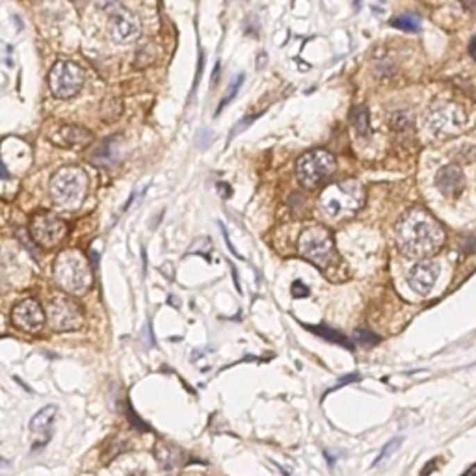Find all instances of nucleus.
<instances>
[{
    "label": "nucleus",
    "mask_w": 476,
    "mask_h": 476,
    "mask_svg": "<svg viewBox=\"0 0 476 476\" xmlns=\"http://www.w3.org/2000/svg\"><path fill=\"white\" fill-rule=\"evenodd\" d=\"M396 238L404 255L426 258L443 246L445 231L425 208H411L396 227Z\"/></svg>",
    "instance_id": "nucleus-1"
},
{
    "label": "nucleus",
    "mask_w": 476,
    "mask_h": 476,
    "mask_svg": "<svg viewBox=\"0 0 476 476\" xmlns=\"http://www.w3.org/2000/svg\"><path fill=\"white\" fill-rule=\"evenodd\" d=\"M52 276L58 287L73 296L86 294L93 285L92 264L88 263L86 255L76 249H65L58 255L52 266Z\"/></svg>",
    "instance_id": "nucleus-2"
},
{
    "label": "nucleus",
    "mask_w": 476,
    "mask_h": 476,
    "mask_svg": "<svg viewBox=\"0 0 476 476\" xmlns=\"http://www.w3.org/2000/svg\"><path fill=\"white\" fill-rule=\"evenodd\" d=\"M365 205V188L359 181H343L329 184L320 195V207L327 218H346L361 211Z\"/></svg>",
    "instance_id": "nucleus-3"
},
{
    "label": "nucleus",
    "mask_w": 476,
    "mask_h": 476,
    "mask_svg": "<svg viewBox=\"0 0 476 476\" xmlns=\"http://www.w3.org/2000/svg\"><path fill=\"white\" fill-rule=\"evenodd\" d=\"M52 203L65 211H75L84 203L88 194V175L79 166H65L51 179Z\"/></svg>",
    "instance_id": "nucleus-4"
},
{
    "label": "nucleus",
    "mask_w": 476,
    "mask_h": 476,
    "mask_svg": "<svg viewBox=\"0 0 476 476\" xmlns=\"http://www.w3.org/2000/svg\"><path fill=\"white\" fill-rule=\"evenodd\" d=\"M298 252L302 257L322 270H327V266H331L337 258V249H335L331 233L322 225L307 227L302 233L298 240Z\"/></svg>",
    "instance_id": "nucleus-5"
},
{
    "label": "nucleus",
    "mask_w": 476,
    "mask_h": 476,
    "mask_svg": "<svg viewBox=\"0 0 476 476\" xmlns=\"http://www.w3.org/2000/svg\"><path fill=\"white\" fill-rule=\"evenodd\" d=\"M335 158L331 153H327L324 149H313L307 151L305 155H302L296 162V177H298L299 184L305 188H316L318 184L327 179L335 172Z\"/></svg>",
    "instance_id": "nucleus-6"
},
{
    "label": "nucleus",
    "mask_w": 476,
    "mask_h": 476,
    "mask_svg": "<svg viewBox=\"0 0 476 476\" xmlns=\"http://www.w3.org/2000/svg\"><path fill=\"white\" fill-rule=\"evenodd\" d=\"M84 86V71L71 60H58L49 73V88L56 99H71Z\"/></svg>",
    "instance_id": "nucleus-7"
},
{
    "label": "nucleus",
    "mask_w": 476,
    "mask_h": 476,
    "mask_svg": "<svg viewBox=\"0 0 476 476\" xmlns=\"http://www.w3.org/2000/svg\"><path fill=\"white\" fill-rule=\"evenodd\" d=\"M47 322L54 331H76L84 326V313L73 298L54 296L47 305Z\"/></svg>",
    "instance_id": "nucleus-8"
},
{
    "label": "nucleus",
    "mask_w": 476,
    "mask_h": 476,
    "mask_svg": "<svg viewBox=\"0 0 476 476\" xmlns=\"http://www.w3.org/2000/svg\"><path fill=\"white\" fill-rule=\"evenodd\" d=\"M67 233H69L67 224L60 216L49 213V211H41L30 220V235H32L35 244H40L45 249L56 247L67 236Z\"/></svg>",
    "instance_id": "nucleus-9"
},
{
    "label": "nucleus",
    "mask_w": 476,
    "mask_h": 476,
    "mask_svg": "<svg viewBox=\"0 0 476 476\" xmlns=\"http://www.w3.org/2000/svg\"><path fill=\"white\" fill-rule=\"evenodd\" d=\"M110 15V34L114 38V41L126 45L136 41L142 34V23L136 13H132L131 10L121 8L120 4L108 13Z\"/></svg>",
    "instance_id": "nucleus-10"
},
{
    "label": "nucleus",
    "mask_w": 476,
    "mask_h": 476,
    "mask_svg": "<svg viewBox=\"0 0 476 476\" xmlns=\"http://www.w3.org/2000/svg\"><path fill=\"white\" fill-rule=\"evenodd\" d=\"M13 326L24 333H38L45 326L47 313L34 298H26L19 302L12 309Z\"/></svg>",
    "instance_id": "nucleus-11"
},
{
    "label": "nucleus",
    "mask_w": 476,
    "mask_h": 476,
    "mask_svg": "<svg viewBox=\"0 0 476 476\" xmlns=\"http://www.w3.org/2000/svg\"><path fill=\"white\" fill-rule=\"evenodd\" d=\"M428 129H430L436 136H454L456 132L463 126L465 114L458 106L447 104L441 108H436L428 115Z\"/></svg>",
    "instance_id": "nucleus-12"
},
{
    "label": "nucleus",
    "mask_w": 476,
    "mask_h": 476,
    "mask_svg": "<svg viewBox=\"0 0 476 476\" xmlns=\"http://www.w3.org/2000/svg\"><path fill=\"white\" fill-rule=\"evenodd\" d=\"M49 140L63 149H82L93 142V134L81 125H54Z\"/></svg>",
    "instance_id": "nucleus-13"
},
{
    "label": "nucleus",
    "mask_w": 476,
    "mask_h": 476,
    "mask_svg": "<svg viewBox=\"0 0 476 476\" xmlns=\"http://www.w3.org/2000/svg\"><path fill=\"white\" fill-rule=\"evenodd\" d=\"M439 272H441V268L434 261H420V263H417L413 268L409 270L407 283H409V287L413 288L415 293L425 296V294H428L432 288L436 287Z\"/></svg>",
    "instance_id": "nucleus-14"
},
{
    "label": "nucleus",
    "mask_w": 476,
    "mask_h": 476,
    "mask_svg": "<svg viewBox=\"0 0 476 476\" xmlns=\"http://www.w3.org/2000/svg\"><path fill=\"white\" fill-rule=\"evenodd\" d=\"M465 184L463 172L458 166L441 167L436 175V186L447 197H458Z\"/></svg>",
    "instance_id": "nucleus-15"
},
{
    "label": "nucleus",
    "mask_w": 476,
    "mask_h": 476,
    "mask_svg": "<svg viewBox=\"0 0 476 476\" xmlns=\"http://www.w3.org/2000/svg\"><path fill=\"white\" fill-rule=\"evenodd\" d=\"M54 417H56V407L54 406L43 407V409L38 411V413L32 417V420H30V430L34 432V434H38V436H45V439L49 441Z\"/></svg>",
    "instance_id": "nucleus-16"
},
{
    "label": "nucleus",
    "mask_w": 476,
    "mask_h": 476,
    "mask_svg": "<svg viewBox=\"0 0 476 476\" xmlns=\"http://www.w3.org/2000/svg\"><path fill=\"white\" fill-rule=\"evenodd\" d=\"M350 123L356 129L359 136L370 134V123H368V108L365 104H357L350 112Z\"/></svg>",
    "instance_id": "nucleus-17"
},
{
    "label": "nucleus",
    "mask_w": 476,
    "mask_h": 476,
    "mask_svg": "<svg viewBox=\"0 0 476 476\" xmlns=\"http://www.w3.org/2000/svg\"><path fill=\"white\" fill-rule=\"evenodd\" d=\"M309 329L313 333H316V335H320L322 338H326V340H329V343H335V345L345 346V348H348V350H352V348H354L350 340H348V338H346L345 335H343V333H338L337 329H333V327H327V326H309Z\"/></svg>",
    "instance_id": "nucleus-18"
},
{
    "label": "nucleus",
    "mask_w": 476,
    "mask_h": 476,
    "mask_svg": "<svg viewBox=\"0 0 476 476\" xmlns=\"http://www.w3.org/2000/svg\"><path fill=\"white\" fill-rule=\"evenodd\" d=\"M155 456L158 458L162 467L170 469V467H175V465H177L179 458H181V452H179V448L173 447V445H158V447L155 448Z\"/></svg>",
    "instance_id": "nucleus-19"
},
{
    "label": "nucleus",
    "mask_w": 476,
    "mask_h": 476,
    "mask_svg": "<svg viewBox=\"0 0 476 476\" xmlns=\"http://www.w3.org/2000/svg\"><path fill=\"white\" fill-rule=\"evenodd\" d=\"M156 56H158V49H156L155 43H147L138 51L136 58H134V65L136 69H145L149 67L151 63H155Z\"/></svg>",
    "instance_id": "nucleus-20"
},
{
    "label": "nucleus",
    "mask_w": 476,
    "mask_h": 476,
    "mask_svg": "<svg viewBox=\"0 0 476 476\" xmlns=\"http://www.w3.org/2000/svg\"><path fill=\"white\" fill-rule=\"evenodd\" d=\"M391 24L398 30H404V32H419L420 30V19L415 15V13H404V15H398L391 21Z\"/></svg>",
    "instance_id": "nucleus-21"
},
{
    "label": "nucleus",
    "mask_w": 476,
    "mask_h": 476,
    "mask_svg": "<svg viewBox=\"0 0 476 476\" xmlns=\"http://www.w3.org/2000/svg\"><path fill=\"white\" fill-rule=\"evenodd\" d=\"M354 338H356V343H359L361 346H376L379 345V340H381L376 333H372L370 329H367V327H357L356 331H354Z\"/></svg>",
    "instance_id": "nucleus-22"
},
{
    "label": "nucleus",
    "mask_w": 476,
    "mask_h": 476,
    "mask_svg": "<svg viewBox=\"0 0 476 476\" xmlns=\"http://www.w3.org/2000/svg\"><path fill=\"white\" fill-rule=\"evenodd\" d=\"M242 82H244V75H238L236 76V81L233 82V86H229V92H227V95H225L224 99H222V103H220V110L225 108L227 106V103H229V99H233L238 93V88L242 86ZM218 110V112H220Z\"/></svg>",
    "instance_id": "nucleus-23"
},
{
    "label": "nucleus",
    "mask_w": 476,
    "mask_h": 476,
    "mask_svg": "<svg viewBox=\"0 0 476 476\" xmlns=\"http://www.w3.org/2000/svg\"><path fill=\"white\" fill-rule=\"evenodd\" d=\"M398 445H400V439H393V441L389 443V445H385V448L381 450V454H379L378 458H376V461H374V465H378V463H381L387 456H391V454L395 452L396 448H398Z\"/></svg>",
    "instance_id": "nucleus-24"
},
{
    "label": "nucleus",
    "mask_w": 476,
    "mask_h": 476,
    "mask_svg": "<svg viewBox=\"0 0 476 476\" xmlns=\"http://www.w3.org/2000/svg\"><path fill=\"white\" fill-rule=\"evenodd\" d=\"M290 293H293L294 298H307L309 296V288L305 287L302 281H294L293 287H290Z\"/></svg>",
    "instance_id": "nucleus-25"
},
{
    "label": "nucleus",
    "mask_w": 476,
    "mask_h": 476,
    "mask_svg": "<svg viewBox=\"0 0 476 476\" xmlns=\"http://www.w3.org/2000/svg\"><path fill=\"white\" fill-rule=\"evenodd\" d=\"M350 381H359V374H350V376H346V378L340 379L333 389H338V387H343L345 384H350Z\"/></svg>",
    "instance_id": "nucleus-26"
},
{
    "label": "nucleus",
    "mask_w": 476,
    "mask_h": 476,
    "mask_svg": "<svg viewBox=\"0 0 476 476\" xmlns=\"http://www.w3.org/2000/svg\"><path fill=\"white\" fill-rule=\"evenodd\" d=\"M465 252L476 253V238H469V240L465 242Z\"/></svg>",
    "instance_id": "nucleus-27"
},
{
    "label": "nucleus",
    "mask_w": 476,
    "mask_h": 476,
    "mask_svg": "<svg viewBox=\"0 0 476 476\" xmlns=\"http://www.w3.org/2000/svg\"><path fill=\"white\" fill-rule=\"evenodd\" d=\"M469 54L476 60V35H475V38H473V41H470V45H469Z\"/></svg>",
    "instance_id": "nucleus-28"
},
{
    "label": "nucleus",
    "mask_w": 476,
    "mask_h": 476,
    "mask_svg": "<svg viewBox=\"0 0 476 476\" xmlns=\"http://www.w3.org/2000/svg\"><path fill=\"white\" fill-rule=\"evenodd\" d=\"M129 476H149L147 473H144V470H134V473H131Z\"/></svg>",
    "instance_id": "nucleus-29"
},
{
    "label": "nucleus",
    "mask_w": 476,
    "mask_h": 476,
    "mask_svg": "<svg viewBox=\"0 0 476 476\" xmlns=\"http://www.w3.org/2000/svg\"><path fill=\"white\" fill-rule=\"evenodd\" d=\"M463 476H476V467H470V469L467 470Z\"/></svg>",
    "instance_id": "nucleus-30"
},
{
    "label": "nucleus",
    "mask_w": 476,
    "mask_h": 476,
    "mask_svg": "<svg viewBox=\"0 0 476 476\" xmlns=\"http://www.w3.org/2000/svg\"><path fill=\"white\" fill-rule=\"evenodd\" d=\"M0 177H8V172H6V167L2 166V164H0Z\"/></svg>",
    "instance_id": "nucleus-31"
}]
</instances>
